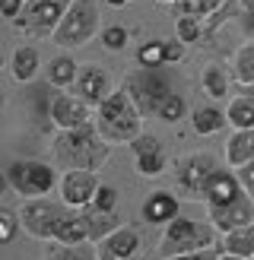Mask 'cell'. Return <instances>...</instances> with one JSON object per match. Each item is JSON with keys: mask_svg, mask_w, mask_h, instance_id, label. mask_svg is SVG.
<instances>
[{"mask_svg": "<svg viewBox=\"0 0 254 260\" xmlns=\"http://www.w3.org/2000/svg\"><path fill=\"white\" fill-rule=\"evenodd\" d=\"M54 241L57 244H89L92 241V232H89V222H86L83 210H70L67 216H64Z\"/></svg>", "mask_w": 254, "mask_h": 260, "instance_id": "d6986e66", "label": "cell"}, {"mask_svg": "<svg viewBox=\"0 0 254 260\" xmlns=\"http://www.w3.org/2000/svg\"><path fill=\"white\" fill-rule=\"evenodd\" d=\"M7 181H10V187L16 193H22L25 200L45 197V193H51L54 187H60L57 168L48 165V162H38V159H16V162H10Z\"/></svg>", "mask_w": 254, "mask_h": 260, "instance_id": "5b68a950", "label": "cell"}, {"mask_svg": "<svg viewBox=\"0 0 254 260\" xmlns=\"http://www.w3.org/2000/svg\"><path fill=\"white\" fill-rule=\"evenodd\" d=\"M83 216H86V222H89V232H92V241L108 238L111 232H118L124 225L121 219H118V213H105V210H96V206H86Z\"/></svg>", "mask_w": 254, "mask_h": 260, "instance_id": "7402d4cb", "label": "cell"}, {"mask_svg": "<svg viewBox=\"0 0 254 260\" xmlns=\"http://www.w3.org/2000/svg\"><path fill=\"white\" fill-rule=\"evenodd\" d=\"M99 32V7L96 0H73L67 16L60 19L57 32L51 35V42L60 48H83L86 42H92Z\"/></svg>", "mask_w": 254, "mask_h": 260, "instance_id": "8992f818", "label": "cell"}, {"mask_svg": "<svg viewBox=\"0 0 254 260\" xmlns=\"http://www.w3.org/2000/svg\"><path fill=\"white\" fill-rule=\"evenodd\" d=\"M105 4H108V7H114V10H118V7H127V0H105Z\"/></svg>", "mask_w": 254, "mask_h": 260, "instance_id": "60d3db41", "label": "cell"}, {"mask_svg": "<svg viewBox=\"0 0 254 260\" xmlns=\"http://www.w3.org/2000/svg\"><path fill=\"white\" fill-rule=\"evenodd\" d=\"M184 51H187V45L184 42H165V63H178V60H184Z\"/></svg>", "mask_w": 254, "mask_h": 260, "instance_id": "d590c367", "label": "cell"}, {"mask_svg": "<svg viewBox=\"0 0 254 260\" xmlns=\"http://www.w3.org/2000/svg\"><path fill=\"white\" fill-rule=\"evenodd\" d=\"M203 248H216V229L207 222H194V219L175 216L162 232L159 241V257L172 260L178 254H190V251H203Z\"/></svg>", "mask_w": 254, "mask_h": 260, "instance_id": "3957f363", "label": "cell"}, {"mask_svg": "<svg viewBox=\"0 0 254 260\" xmlns=\"http://www.w3.org/2000/svg\"><path fill=\"white\" fill-rule=\"evenodd\" d=\"M96 210H105V213H114V206H118V190H114L111 184H102L99 193H96V200H92Z\"/></svg>", "mask_w": 254, "mask_h": 260, "instance_id": "e575fe53", "label": "cell"}, {"mask_svg": "<svg viewBox=\"0 0 254 260\" xmlns=\"http://www.w3.org/2000/svg\"><path fill=\"white\" fill-rule=\"evenodd\" d=\"M99 244V257L102 260H137L143 241H140V232L131 225H121L118 232H111L108 238L96 241Z\"/></svg>", "mask_w": 254, "mask_h": 260, "instance_id": "5bb4252c", "label": "cell"}, {"mask_svg": "<svg viewBox=\"0 0 254 260\" xmlns=\"http://www.w3.org/2000/svg\"><path fill=\"white\" fill-rule=\"evenodd\" d=\"M102 45H105L108 51L127 48V29L124 25H105V29H102Z\"/></svg>", "mask_w": 254, "mask_h": 260, "instance_id": "836d02e7", "label": "cell"}, {"mask_svg": "<svg viewBox=\"0 0 254 260\" xmlns=\"http://www.w3.org/2000/svg\"><path fill=\"white\" fill-rule=\"evenodd\" d=\"M172 260H219V251L216 248H203V251H190V254H178Z\"/></svg>", "mask_w": 254, "mask_h": 260, "instance_id": "f35d334b", "label": "cell"}, {"mask_svg": "<svg viewBox=\"0 0 254 260\" xmlns=\"http://www.w3.org/2000/svg\"><path fill=\"white\" fill-rule=\"evenodd\" d=\"M137 63L143 70H156L165 63V42H146L143 48L137 51Z\"/></svg>", "mask_w": 254, "mask_h": 260, "instance_id": "4dcf8cb0", "label": "cell"}, {"mask_svg": "<svg viewBox=\"0 0 254 260\" xmlns=\"http://www.w3.org/2000/svg\"><path fill=\"white\" fill-rule=\"evenodd\" d=\"M238 4H241V7H245L248 13H254V0H238Z\"/></svg>", "mask_w": 254, "mask_h": 260, "instance_id": "b9f144b4", "label": "cell"}, {"mask_svg": "<svg viewBox=\"0 0 254 260\" xmlns=\"http://www.w3.org/2000/svg\"><path fill=\"white\" fill-rule=\"evenodd\" d=\"M124 86H127V92L134 95V102L140 105L143 114L146 111H159V105L172 95V89H169V83H165V76L159 73V67L156 70H140Z\"/></svg>", "mask_w": 254, "mask_h": 260, "instance_id": "30bf717a", "label": "cell"}, {"mask_svg": "<svg viewBox=\"0 0 254 260\" xmlns=\"http://www.w3.org/2000/svg\"><path fill=\"white\" fill-rule=\"evenodd\" d=\"M248 16H251V29H254V13H248Z\"/></svg>", "mask_w": 254, "mask_h": 260, "instance_id": "ee69618b", "label": "cell"}, {"mask_svg": "<svg viewBox=\"0 0 254 260\" xmlns=\"http://www.w3.org/2000/svg\"><path fill=\"white\" fill-rule=\"evenodd\" d=\"M175 216H178V197L169 190L149 193V200L143 203V219L149 225H169Z\"/></svg>", "mask_w": 254, "mask_h": 260, "instance_id": "ac0fdd59", "label": "cell"}, {"mask_svg": "<svg viewBox=\"0 0 254 260\" xmlns=\"http://www.w3.org/2000/svg\"><path fill=\"white\" fill-rule=\"evenodd\" d=\"M226 4H229V0H178V4H175V16H194L200 22H207Z\"/></svg>", "mask_w": 254, "mask_h": 260, "instance_id": "484cf974", "label": "cell"}, {"mask_svg": "<svg viewBox=\"0 0 254 260\" xmlns=\"http://www.w3.org/2000/svg\"><path fill=\"white\" fill-rule=\"evenodd\" d=\"M111 143L102 140V134L96 127H80V130H60L54 137V162L57 168H86V172H96L108 162Z\"/></svg>", "mask_w": 254, "mask_h": 260, "instance_id": "7a4b0ae2", "label": "cell"}, {"mask_svg": "<svg viewBox=\"0 0 254 260\" xmlns=\"http://www.w3.org/2000/svg\"><path fill=\"white\" fill-rule=\"evenodd\" d=\"M232 80L241 86H254V42H245L232 57Z\"/></svg>", "mask_w": 254, "mask_h": 260, "instance_id": "4316f807", "label": "cell"}, {"mask_svg": "<svg viewBox=\"0 0 254 260\" xmlns=\"http://www.w3.org/2000/svg\"><path fill=\"white\" fill-rule=\"evenodd\" d=\"M219 260H251V257H238V254H219Z\"/></svg>", "mask_w": 254, "mask_h": 260, "instance_id": "ab89813d", "label": "cell"}, {"mask_svg": "<svg viewBox=\"0 0 254 260\" xmlns=\"http://www.w3.org/2000/svg\"><path fill=\"white\" fill-rule=\"evenodd\" d=\"M238 197H245V187H241V181L235 172H216L213 181H210V187H207V206H226V203H232Z\"/></svg>", "mask_w": 254, "mask_h": 260, "instance_id": "2e32d148", "label": "cell"}, {"mask_svg": "<svg viewBox=\"0 0 254 260\" xmlns=\"http://www.w3.org/2000/svg\"><path fill=\"white\" fill-rule=\"evenodd\" d=\"M22 229V222H19V213H13V210H0V241L4 244H10L13 238H16V232Z\"/></svg>", "mask_w": 254, "mask_h": 260, "instance_id": "d6a6232c", "label": "cell"}, {"mask_svg": "<svg viewBox=\"0 0 254 260\" xmlns=\"http://www.w3.org/2000/svg\"><path fill=\"white\" fill-rule=\"evenodd\" d=\"M216 172H219V162L213 152H187L175 162V187L187 200H207V187Z\"/></svg>", "mask_w": 254, "mask_h": 260, "instance_id": "277c9868", "label": "cell"}, {"mask_svg": "<svg viewBox=\"0 0 254 260\" xmlns=\"http://www.w3.org/2000/svg\"><path fill=\"white\" fill-rule=\"evenodd\" d=\"M175 35H178V42L190 45V42H200L207 32H203V22L194 16H175Z\"/></svg>", "mask_w": 254, "mask_h": 260, "instance_id": "f546056e", "label": "cell"}, {"mask_svg": "<svg viewBox=\"0 0 254 260\" xmlns=\"http://www.w3.org/2000/svg\"><path fill=\"white\" fill-rule=\"evenodd\" d=\"M248 162H254V130H232V137L226 140V165L238 172Z\"/></svg>", "mask_w": 254, "mask_h": 260, "instance_id": "e0dca14e", "label": "cell"}, {"mask_svg": "<svg viewBox=\"0 0 254 260\" xmlns=\"http://www.w3.org/2000/svg\"><path fill=\"white\" fill-rule=\"evenodd\" d=\"M235 175H238V181H241V187H245V193L254 200V162H248L245 168H238Z\"/></svg>", "mask_w": 254, "mask_h": 260, "instance_id": "74e56055", "label": "cell"}, {"mask_svg": "<svg viewBox=\"0 0 254 260\" xmlns=\"http://www.w3.org/2000/svg\"><path fill=\"white\" fill-rule=\"evenodd\" d=\"M159 118L165 121V124H178V121H181L184 118V114H187V102H184V95H178V92H172L169 99H165L162 102V105H159Z\"/></svg>", "mask_w": 254, "mask_h": 260, "instance_id": "1f68e13d", "label": "cell"}, {"mask_svg": "<svg viewBox=\"0 0 254 260\" xmlns=\"http://www.w3.org/2000/svg\"><path fill=\"white\" fill-rule=\"evenodd\" d=\"M200 83H203V92L213 95V99H226V95H229V73H226L223 67H216V63L203 67Z\"/></svg>", "mask_w": 254, "mask_h": 260, "instance_id": "83f0119b", "label": "cell"}, {"mask_svg": "<svg viewBox=\"0 0 254 260\" xmlns=\"http://www.w3.org/2000/svg\"><path fill=\"white\" fill-rule=\"evenodd\" d=\"M159 4H178V0H159Z\"/></svg>", "mask_w": 254, "mask_h": 260, "instance_id": "7bdbcfd3", "label": "cell"}, {"mask_svg": "<svg viewBox=\"0 0 254 260\" xmlns=\"http://www.w3.org/2000/svg\"><path fill=\"white\" fill-rule=\"evenodd\" d=\"M22 10H25V0H0V13H4L10 22H16Z\"/></svg>", "mask_w": 254, "mask_h": 260, "instance_id": "8d00e7d4", "label": "cell"}, {"mask_svg": "<svg viewBox=\"0 0 254 260\" xmlns=\"http://www.w3.org/2000/svg\"><path fill=\"white\" fill-rule=\"evenodd\" d=\"M73 0H25V10L13 22L25 35H54Z\"/></svg>", "mask_w": 254, "mask_h": 260, "instance_id": "ba28073f", "label": "cell"}, {"mask_svg": "<svg viewBox=\"0 0 254 260\" xmlns=\"http://www.w3.org/2000/svg\"><path fill=\"white\" fill-rule=\"evenodd\" d=\"M51 260H102L99 257V244H60V248L51 254Z\"/></svg>", "mask_w": 254, "mask_h": 260, "instance_id": "f1b7e54d", "label": "cell"}, {"mask_svg": "<svg viewBox=\"0 0 254 260\" xmlns=\"http://www.w3.org/2000/svg\"><path fill=\"white\" fill-rule=\"evenodd\" d=\"M190 124H194V130L200 137H213V134H219V130L229 124V118H226V111L207 105V108H194V111H190Z\"/></svg>", "mask_w": 254, "mask_h": 260, "instance_id": "cb8c5ba5", "label": "cell"}, {"mask_svg": "<svg viewBox=\"0 0 254 260\" xmlns=\"http://www.w3.org/2000/svg\"><path fill=\"white\" fill-rule=\"evenodd\" d=\"M99 175L96 172H86V168H73V172H64L60 175V203H67L70 210H86L92 206L96 193H99Z\"/></svg>", "mask_w": 254, "mask_h": 260, "instance_id": "8fae6325", "label": "cell"}, {"mask_svg": "<svg viewBox=\"0 0 254 260\" xmlns=\"http://www.w3.org/2000/svg\"><path fill=\"white\" fill-rule=\"evenodd\" d=\"M38 67H42L38 48H32V45H19L16 51H13V57H10V73H13V80L29 83V80H35Z\"/></svg>", "mask_w": 254, "mask_h": 260, "instance_id": "ffe728a7", "label": "cell"}, {"mask_svg": "<svg viewBox=\"0 0 254 260\" xmlns=\"http://www.w3.org/2000/svg\"><path fill=\"white\" fill-rule=\"evenodd\" d=\"M92 127L102 134V140H108L111 146H118V143H131L143 134V111L140 105L134 102V95L127 92V86L114 89V92L96 105V121Z\"/></svg>", "mask_w": 254, "mask_h": 260, "instance_id": "6da1fadb", "label": "cell"}, {"mask_svg": "<svg viewBox=\"0 0 254 260\" xmlns=\"http://www.w3.org/2000/svg\"><path fill=\"white\" fill-rule=\"evenodd\" d=\"M48 118L57 130H80V127H92L96 111L76 92H54L48 102Z\"/></svg>", "mask_w": 254, "mask_h": 260, "instance_id": "9c48e42d", "label": "cell"}, {"mask_svg": "<svg viewBox=\"0 0 254 260\" xmlns=\"http://www.w3.org/2000/svg\"><path fill=\"white\" fill-rule=\"evenodd\" d=\"M76 95L86 99L89 105H102L114 89H111V73L99 63H80V73H76Z\"/></svg>", "mask_w": 254, "mask_h": 260, "instance_id": "4fadbf2b", "label": "cell"}, {"mask_svg": "<svg viewBox=\"0 0 254 260\" xmlns=\"http://www.w3.org/2000/svg\"><path fill=\"white\" fill-rule=\"evenodd\" d=\"M131 149L137 155V172L143 175V178H156L165 172V149H162V143L156 137H149V134H140L134 143H131Z\"/></svg>", "mask_w": 254, "mask_h": 260, "instance_id": "9a60e30c", "label": "cell"}, {"mask_svg": "<svg viewBox=\"0 0 254 260\" xmlns=\"http://www.w3.org/2000/svg\"><path fill=\"white\" fill-rule=\"evenodd\" d=\"M67 213H70V206L60 203V200L32 197V200H25L19 206V222H22V229L29 232L32 238L54 241L57 238V229H60V222H64V216H67Z\"/></svg>", "mask_w": 254, "mask_h": 260, "instance_id": "52a82bcc", "label": "cell"}, {"mask_svg": "<svg viewBox=\"0 0 254 260\" xmlns=\"http://www.w3.org/2000/svg\"><path fill=\"white\" fill-rule=\"evenodd\" d=\"M48 73V83L51 86H57V89H67L76 83V73H80V63H76L70 54H57V57H51V63L45 67Z\"/></svg>", "mask_w": 254, "mask_h": 260, "instance_id": "44dd1931", "label": "cell"}, {"mask_svg": "<svg viewBox=\"0 0 254 260\" xmlns=\"http://www.w3.org/2000/svg\"><path fill=\"white\" fill-rule=\"evenodd\" d=\"M229 127L232 130H254V95H238L229 102Z\"/></svg>", "mask_w": 254, "mask_h": 260, "instance_id": "d4e9b609", "label": "cell"}, {"mask_svg": "<svg viewBox=\"0 0 254 260\" xmlns=\"http://www.w3.org/2000/svg\"><path fill=\"white\" fill-rule=\"evenodd\" d=\"M219 251H223V254H238V257H251V260H254V222L245 225V229L226 232Z\"/></svg>", "mask_w": 254, "mask_h": 260, "instance_id": "603a6c76", "label": "cell"}, {"mask_svg": "<svg viewBox=\"0 0 254 260\" xmlns=\"http://www.w3.org/2000/svg\"><path fill=\"white\" fill-rule=\"evenodd\" d=\"M207 219H210V225L216 232H235V229H245L254 222V200L248 197H238L232 203H226V206H207Z\"/></svg>", "mask_w": 254, "mask_h": 260, "instance_id": "7c38bea8", "label": "cell"}]
</instances>
